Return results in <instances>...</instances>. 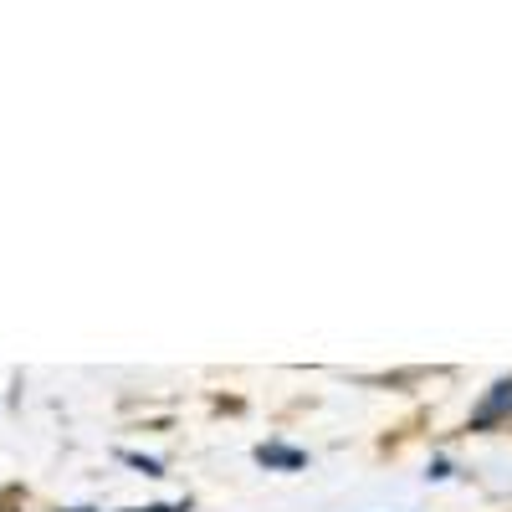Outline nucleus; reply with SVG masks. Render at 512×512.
Masks as SVG:
<instances>
[{
  "instance_id": "nucleus-1",
  "label": "nucleus",
  "mask_w": 512,
  "mask_h": 512,
  "mask_svg": "<svg viewBox=\"0 0 512 512\" xmlns=\"http://www.w3.org/2000/svg\"><path fill=\"white\" fill-rule=\"evenodd\" d=\"M512 415V379H502V384H492V395L477 405V415H472V425L482 431V425H497V420H507Z\"/></svg>"
},
{
  "instance_id": "nucleus-2",
  "label": "nucleus",
  "mask_w": 512,
  "mask_h": 512,
  "mask_svg": "<svg viewBox=\"0 0 512 512\" xmlns=\"http://www.w3.org/2000/svg\"><path fill=\"white\" fill-rule=\"evenodd\" d=\"M256 461H262V466H287V472H297V466H303V451H287V446H256Z\"/></svg>"
},
{
  "instance_id": "nucleus-3",
  "label": "nucleus",
  "mask_w": 512,
  "mask_h": 512,
  "mask_svg": "<svg viewBox=\"0 0 512 512\" xmlns=\"http://www.w3.org/2000/svg\"><path fill=\"white\" fill-rule=\"evenodd\" d=\"M128 512H190V502H154V507H128Z\"/></svg>"
},
{
  "instance_id": "nucleus-4",
  "label": "nucleus",
  "mask_w": 512,
  "mask_h": 512,
  "mask_svg": "<svg viewBox=\"0 0 512 512\" xmlns=\"http://www.w3.org/2000/svg\"><path fill=\"white\" fill-rule=\"evenodd\" d=\"M123 461H128V466H139L144 477H159V461H149V456H123Z\"/></svg>"
}]
</instances>
